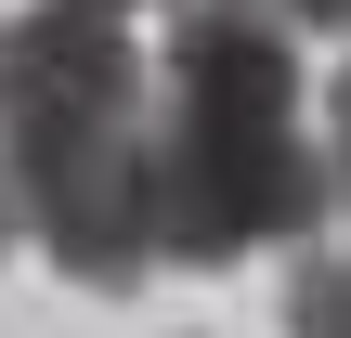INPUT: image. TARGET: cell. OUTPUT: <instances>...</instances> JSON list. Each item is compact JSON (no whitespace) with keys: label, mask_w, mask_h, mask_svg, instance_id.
I'll return each mask as SVG.
<instances>
[{"label":"cell","mask_w":351,"mask_h":338,"mask_svg":"<svg viewBox=\"0 0 351 338\" xmlns=\"http://www.w3.org/2000/svg\"><path fill=\"white\" fill-rule=\"evenodd\" d=\"M0 182L13 234H39L65 287L130 300L156 274V117L117 13L39 0L26 26H0Z\"/></svg>","instance_id":"6da1fadb"},{"label":"cell","mask_w":351,"mask_h":338,"mask_svg":"<svg viewBox=\"0 0 351 338\" xmlns=\"http://www.w3.org/2000/svg\"><path fill=\"white\" fill-rule=\"evenodd\" d=\"M156 261L221 274L247 248H313L326 234V156L300 143V52L247 0H182L156 52Z\"/></svg>","instance_id":"7a4b0ae2"},{"label":"cell","mask_w":351,"mask_h":338,"mask_svg":"<svg viewBox=\"0 0 351 338\" xmlns=\"http://www.w3.org/2000/svg\"><path fill=\"white\" fill-rule=\"evenodd\" d=\"M287 338H351V261L339 248H300L287 261Z\"/></svg>","instance_id":"3957f363"},{"label":"cell","mask_w":351,"mask_h":338,"mask_svg":"<svg viewBox=\"0 0 351 338\" xmlns=\"http://www.w3.org/2000/svg\"><path fill=\"white\" fill-rule=\"evenodd\" d=\"M261 26H287V39H351V0H247Z\"/></svg>","instance_id":"277c9868"},{"label":"cell","mask_w":351,"mask_h":338,"mask_svg":"<svg viewBox=\"0 0 351 338\" xmlns=\"http://www.w3.org/2000/svg\"><path fill=\"white\" fill-rule=\"evenodd\" d=\"M326 195L351 208V65H339V91H326Z\"/></svg>","instance_id":"5b68a950"},{"label":"cell","mask_w":351,"mask_h":338,"mask_svg":"<svg viewBox=\"0 0 351 338\" xmlns=\"http://www.w3.org/2000/svg\"><path fill=\"white\" fill-rule=\"evenodd\" d=\"M78 13H143V0H78Z\"/></svg>","instance_id":"8992f818"},{"label":"cell","mask_w":351,"mask_h":338,"mask_svg":"<svg viewBox=\"0 0 351 338\" xmlns=\"http://www.w3.org/2000/svg\"><path fill=\"white\" fill-rule=\"evenodd\" d=\"M0 248H13V182H0Z\"/></svg>","instance_id":"52a82bcc"}]
</instances>
